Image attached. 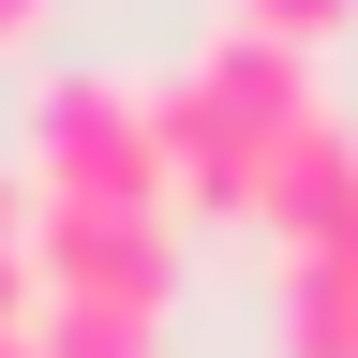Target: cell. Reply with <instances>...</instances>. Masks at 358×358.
Instances as JSON below:
<instances>
[{
	"label": "cell",
	"mask_w": 358,
	"mask_h": 358,
	"mask_svg": "<svg viewBox=\"0 0 358 358\" xmlns=\"http://www.w3.org/2000/svg\"><path fill=\"white\" fill-rule=\"evenodd\" d=\"M30 329H45V358H150V343H164V313H120V299H45Z\"/></svg>",
	"instance_id": "obj_4"
},
{
	"label": "cell",
	"mask_w": 358,
	"mask_h": 358,
	"mask_svg": "<svg viewBox=\"0 0 358 358\" xmlns=\"http://www.w3.org/2000/svg\"><path fill=\"white\" fill-rule=\"evenodd\" d=\"M313 120H329V105H313V45L239 30V15L164 75V134H179V194H194V209H254L268 164H284Z\"/></svg>",
	"instance_id": "obj_1"
},
{
	"label": "cell",
	"mask_w": 358,
	"mask_h": 358,
	"mask_svg": "<svg viewBox=\"0 0 358 358\" xmlns=\"http://www.w3.org/2000/svg\"><path fill=\"white\" fill-rule=\"evenodd\" d=\"M45 313V268H30V194H15V164H0V329H30Z\"/></svg>",
	"instance_id": "obj_5"
},
{
	"label": "cell",
	"mask_w": 358,
	"mask_h": 358,
	"mask_svg": "<svg viewBox=\"0 0 358 358\" xmlns=\"http://www.w3.org/2000/svg\"><path fill=\"white\" fill-rule=\"evenodd\" d=\"M30 268H45V299H120V313H164L179 239H164V209H30Z\"/></svg>",
	"instance_id": "obj_3"
},
{
	"label": "cell",
	"mask_w": 358,
	"mask_h": 358,
	"mask_svg": "<svg viewBox=\"0 0 358 358\" xmlns=\"http://www.w3.org/2000/svg\"><path fill=\"white\" fill-rule=\"evenodd\" d=\"M239 30H284V45H313V30H343V0H239Z\"/></svg>",
	"instance_id": "obj_6"
},
{
	"label": "cell",
	"mask_w": 358,
	"mask_h": 358,
	"mask_svg": "<svg viewBox=\"0 0 358 358\" xmlns=\"http://www.w3.org/2000/svg\"><path fill=\"white\" fill-rule=\"evenodd\" d=\"M30 30H45V0H0V60H15V45H30Z\"/></svg>",
	"instance_id": "obj_7"
},
{
	"label": "cell",
	"mask_w": 358,
	"mask_h": 358,
	"mask_svg": "<svg viewBox=\"0 0 358 358\" xmlns=\"http://www.w3.org/2000/svg\"><path fill=\"white\" fill-rule=\"evenodd\" d=\"M15 164H30V209H164V224L194 209L164 90H120V75H45L15 120Z\"/></svg>",
	"instance_id": "obj_2"
}]
</instances>
